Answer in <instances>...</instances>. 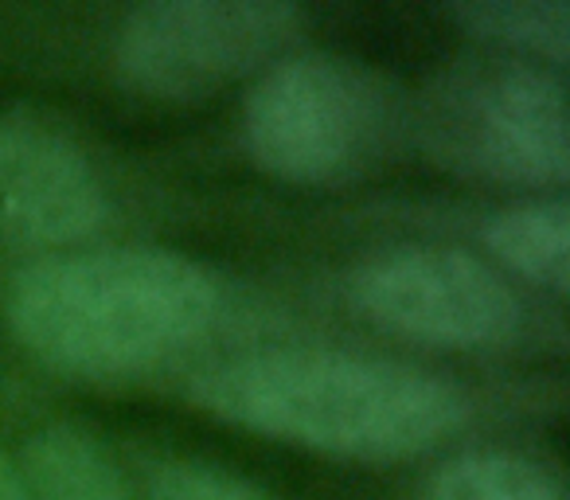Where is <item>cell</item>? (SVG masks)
Segmentation results:
<instances>
[{
  "label": "cell",
  "mask_w": 570,
  "mask_h": 500,
  "mask_svg": "<svg viewBox=\"0 0 570 500\" xmlns=\"http://www.w3.org/2000/svg\"><path fill=\"white\" fill-rule=\"evenodd\" d=\"M453 20L469 28L481 40L500 48H515L539 56L547 63H567L570 43V9L562 0H497V4H458Z\"/></svg>",
  "instance_id": "cell-10"
},
{
  "label": "cell",
  "mask_w": 570,
  "mask_h": 500,
  "mask_svg": "<svg viewBox=\"0 0 570 500\" xmlns=\"http://www.w3.org/2000/svg\"><path fill=\"white\" fill-rule=\"evenodd\" d=\"M473 160L512 184L567 180V102L562 82L543 67H512L476 90Z\"/></svg>",
  "instance_id": "cell-7"
},
{
  "label": "cell",
  "mask_w": 570,
  "mask_h": 500,
  "mask_svg": "<svg viewBox=\"0 0 570 500\" xmlns=\"http://www.w3.org/2000/svg\"><path fill=\"white\" fill-rule=\"evenodd\" d=\"M254 165L285 184H333L372 157L383 134V90L341 56H282L254 79L243 106Z\"/></svg>",
  "instance_id": "cell-4"
},
{
  "label": "cell",
  "mask_w": 570,
  "mask_h": 500,
  "mask_svg": "<svg viewBox=\"0 0 570 500\" xmlns=\"http://www.w3.org/2000/svg\"><path fill=\"white\" fill-rule=\"evenodd\" d=\"M352 294L375 325L434 349H497L520 329L515 290L450 246H403L372 258Z\"/></svg>",
  "instance_id": "cell-5"
},
{
  "label": "cell",
  "mask_w": 570,
  "mask_h": 500,
  "mask_svg": "<svg viewBox=\"0 0 570 500\" xmlns=\"http://www.w3.org/2000/svg\"><path fill=\"white\" fill-rule=\"evenodd\" d=\"M0 500H32L24 481H20V473L4 458H0Z\"/></svg>",
  "instance_id": "cell-13"
},
{
  "label": "cell",
  "mask_w": 570,
  "mask_h": 500,
  "mask_svg": "<svg viewBox=\"0 0 570 500\" xmlns=\"http://www.w3.org/2000/svg\"><path fill=\"white\" fill-rule=\"evenodd\" d=\"M219 286L157 246H106L32 266L9 294V325L36 360L67 375H134L212 329Z\"/></svg>",
  "instance_id": "cell-2"
},
{
  "label": "cell",
  "mask_w": 570,
  "mask_h": 500,
  "mask_svg": "<svg viewBox=\"0 0 570 500\" xmlns=\"http://www.w3.org/2000/svg\"><path fill=\"white\" fill-rule=\"evenodd\" d=\"M484 243L523 282L551 290V294H567L570 207L562 196L528 199V204L497 212L484 227Z\"/></svg>",
  "instance_id": "cell-9"
},
{
  "label": "cell",
  "mask_w": 570,
  "mask_h": 500,
  "mask_svg": "<svg viewBox=\"0 0 570 500\" xmlns=\"http://www.w3.org/2000/svg\"><path fill=\"white\" fill-rule=\"evenodd\" d=\"M149 500H269L250 481L215 465L173 461L149 477Z\"/></svg>",
  "instance_id": "cell-12"
},
{
  "label": "cell",
  "mask_w": 570,
  "mask_h": 500,
  "mask_svg": "<svg viewBox=\"0 0 570 500\" xmlns=\"http://www.w3.org/2000/svg\"><path fill=\"white\" fill-rule=\"evenodd\" d=\"M223 422L352 461H406L442 445L465 422L450 383L391 360L325 349L243 356L191 388Z\"/></svg>",
  "instance_id": "cell-1"
},
{
  "label": "cell",
  "mask_w": 570,
  "mask_h": 500,
  "mask_svg": "<svg viewBox=\"0 0 570 500\" xmlns=\"http://www.w3.org/2000/svg\"><path fill=\"white\" fill-rule=\"evenodd\" d=\"M102 223L106 192L87 153L36 114H0V238L59 251Z\"/></svg>",
  "instance_id": "cell-6"
},
{
  "label": "cell",
  "mask_w": 570,
  "mask_h": 500,
  "mask_svg": "<svg viewBox=\"0 0 570 500\" xmlns=\"http://www.w3.org/2000/svg\"><path fill=\"white\" fill-rule=\"evenodd\" d=\"M20 481L32 500H134L102 445L75 427H43L28 438Z\"/></svg>",
  "instance_id": "cell-8"
},
{
  "label": "cell",
  "mask_w": 570,
  "mask_h": 500,
  "mask_svg": "<svg viewBox=\"0 0 570 500\" xmlns=\"http://www.w3.org/2000/svg\"><path fill=\"white\" fill-rule=\"evenodd\" d=\"M305 12L274 0H157L114 40L118 79L157 102H196L262 75L302 36Z\"/></svg>",
  "instance_id": "cell-3"
},
{
  "label": "cell",
  "mask_w": 570,
  "mask_h": 500,
  "mask_svg": "<svg viewBox=\"0 0 570 500\" xmlns=\"http://www.w3.org/2000/svg\"><path fill=\"white\" fill-rule=\"evenodd\" d=\"M426 500H562V489L547 469L512 453H465L438 469Z\"/></svg>",
  "instance_id": "cell-11"
}]
</instances>
